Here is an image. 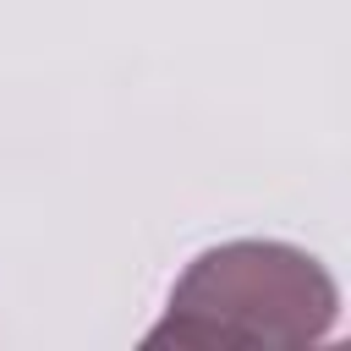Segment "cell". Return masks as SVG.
<instances>
[{
    "instance_id": "6da1fadb",
    "label": "cell",
    "mask_w": 351,
    "mask_h": 351,
    "mask_svg": "<svg viewBox=\"0 0 351 351\" xmlns=\"http://www.w3.org/2000/svg\"><path fill=\"white\" fill-rule=\"evenodd\" d=\"M340 324L335 274L291 241H225L186 263L143 346L296 351Z\"/></svg>"
}]
</instances>
